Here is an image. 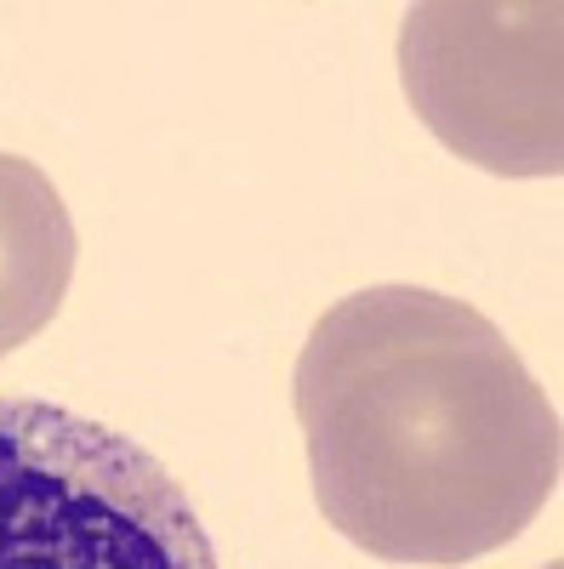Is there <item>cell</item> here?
<instances>
[{
	"instance_id": "7a4b0ae2",
	"label": "cell",
	"mask_w": 564,
	"mask_h": 569,
	"mask_svg": "<svg viewBox=\"0 0 564 569\" xmlns=\"http://www.w3.org/2000/svg\"><path fill=\"white\" fill-rule=\"evenodd\" d=\"M0 569H222L171 467L115 427L0 393Z\"/></svg>"
},
{
	"instance_id": "6da1fadb",
	"label": "cell",
	"mask_w": 564,
	"mask_h": 569,
	"mask_svg": "<svg viewBox=\"0 0 564 569\" xmlns=\"http://www.w3.org/2000/svg\"><path fill=\"white\" fill-rule=\"evenodd\" d=\"M314 501L383 563L451 569L520 541L558 490L547 388L462 297L365 284L325 308L297 359Z\"/></svg>"
},
{
	"instance_id": "5b68a950",
	"label": "cell",
	"mask_w": 564,
	"mask_h": 569,
	"mask_svg": "<svg viewBox=\"0 0 564 569\" xmlns=\"http://www.w3.org/2000/svg\"><path fill=\"white\" fill-rule=\"evenodd\" d=\"M547 569H564V563H547Z\"/></svg>"
},
{
	"instance_id": "3957f363",
	"label": "cell",
	"mask_w": 564,
	"mask_h": 569,
	"mask_svg": "<svg viewBox=\"0 0 564 569\" xmlns=\"http://www.w3.org/2000/svg\"><path fill=\"white\" fill-rule=\"evenodd\" d=\"M399 86L456 160L496 177L564 171L558 0H422L399 23Z\"/></svg>"
},
{
	"instance_id": "277c9868",
	"label": "cell",
	"mask_w": 564,
	"mask_h": 569,
	"mask_svg": "<svg viewBox=\"0 0 564 569\" xmlns=\"http://www.w3.org/2000/svg\"><path fill=\"white\" fill-rule=\"evenodd\" d=\"M80 233L58 182L23 154H0V359L58 319Z\"/></svg>"
}]
</instances>
